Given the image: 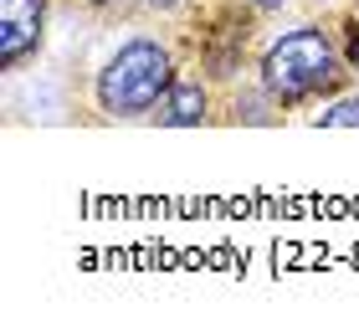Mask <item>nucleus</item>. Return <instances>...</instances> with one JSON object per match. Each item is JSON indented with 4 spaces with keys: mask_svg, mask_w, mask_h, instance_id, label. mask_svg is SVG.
Returning <instances> with one entry per match:
<instances>
[{
    "mask_svg": "<svg viewBox=\"0 0 359 333\" xmlns=\"http://www.w3.org/2000/svg\"><path fill=\"white\" fill-rule=\"evenodd\" d=\"M354 77V67L323 26H292L277 41H267V52L257 57V82L277 97L283 108H303L318 97H334Z\"/></svg>",
    "mask_w": 359,
    "mask_h": 333,
    "instance_id": "nucleus-1",
    "label": "nucleus"
},
{
    "mask_svg": "<svg viewBox=\"0 0 359 333\" xmlns=\"http://www.w3.org/2000/svg\"><path fill=\"white\" fill-rule=\"evenodd\" d=\"M52 0H0V67L21 72L26 62L41 57Z\"/></svg>",
    "mask_w": 359,
    "mask_h": 333,
    "instance_id": "nucleus-3",
    "label": "nucleus"
},
{
    "mask_svg": "<svg viewBox=\"0 0 359 333\" xmlns=\"http://www.w3.org/2000/svg\"><path fill=\"white\" fill-rule=\"evenodd\" d=\"M210 108H216V97H210L201 77H175V88L159 97V108L149 118L165 128H201V123H210Z\"/></svg>",
    "mask_w": 359,
    "mask_h": 333,
    "instance_id": "nucleus-4",
    "label": "nucleus"
},
{
    "mask_svg": "<svg viewBox=\"0 0 359 333\" xmlns=\"http://www.w3.org/2000/svg\"><path fill=\"white\" fill-rule=\"evenodd\" d=\"M180 67L159 36H128L93 77V103L103 118H149L175 88Z\"/></svg>",
    "mask_w": 359,
    "mask_h": 333,
    "instance_id": "nucleus-2",
    "label": "nucleus"
},
{
    "mask_svg": "<svg viewBox=\"0 0 359 333\" xmlns=\"http://www.w3.org/2000/svg\"><path fill=\"white\" fill-rule=\"evenodd\" d=\"M247 6H252L257 15H272V11H283V6H287V0H247Z\"/></svg>",
    "mask_w": 359,
    "mask_h": 333,
    "instance_id": "nucleus-9",
    "label": "nucleus"
},
{
    "mask_svg": "<svg viewBox=\"0 0 359 333\" xmlns=\"http://www.w3.org/2000/svg\"><path fill=\"white\" fill-rule=\"evenodd\" d=\"M67 6H83V11H93V15H113V11H123L128 0H67Z\"/></svg>",
    "mask_w": 359,
    "mask_h": 333,
    "instance_id": "nucleus-7",
    "label": "nucleus"
},
{
    "mask_svg": "<svg viewBox=\"0 0 359 333\" xmlns=\"http://www.w3.org/2000/svg\"><path fill=\"white\" fill-rule=\"evenodd\" d=\"M318 128H359V97H339V103H323L313 113Z\"/></svg>",
    "mask_w": 359,
    "mask_h": 333,
    "instance_id": "nucleus-5",
    "label": "nucleus"
},
{
    "mask_svg": "<svg viewBox=\"0 0 359 333\" xmlns=\"http://www.w3.org/2000/svg\"><path fill=\"white\" fill-rule=\"evenodd\" d=\"M139 6H144V11H154V15H170V11L185 6V0H139Z\"/></svg>",
    "mask_w": 359,
    "mask_h": 333,
    "instance_id": "nucleus-8",
    "label": "nucleus"
},
{
    "mask_svg": "<svg viewBox=\"0 0 359 333\" xmlns=\"http://www.w3.org/2000/svg\"><path fill=\"white\" fill-rule=\"evenodd\" d=\"M344 57H349L354 77H359V11H349V21H344Z\"/></svg>",
    "mask_w": 359,
    "mask_h": 333,
    "instance_id": "nucleus-6",
    "label": "nucleus"
}]
</instances>
